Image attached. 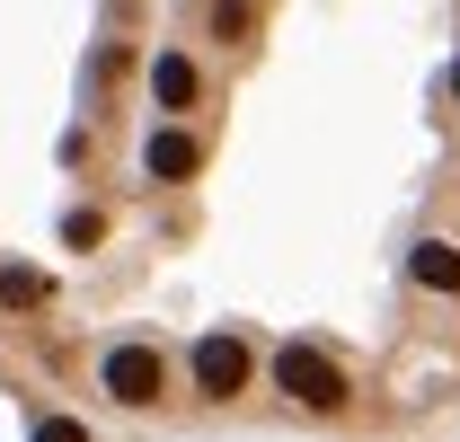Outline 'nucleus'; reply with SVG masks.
<instances>
[{
    "label": "nucleus",
    "mask_w": 460,
    "mask_h": 442,
    "mask_svg": "<svg viewBox=\"0 0 460 442\" xmlns=\"http://www.w3.org/2000/svg\"><path fill=\"white\" fill-rule=\"evenodd\" d=\"M169 389V363L151 354V345H115L107 354V398H124V407H151Z\"/></svg>",
    "instance_id": "f257e3e1"
},
{
    "label": "nucleus",
    "mask_w": 460,
    "mask_h": 442,
    "mask_svg": "<svg viewBox=\"0 0 460 442\" xmlns=\"http://www.w3.org/2000/svg\"><path fill=\"white\" fill-rule=\"evenodd\" d=\"M284 389L301 398V407H345V381H337V363L328 354H310V345H284Z\"/></svg>",
    "instance_id": "f03ea898"
},
{
    "label": "nucleus",
    "mask_w": 460,
    "mask_h": 442,
    "mask_svg": "<svg viewBox=\"0 0 460 442\" xmlns=\"http://www.w3.org/2000/svg\"><path fill=\"white\" fill-rule=\"evenodd\" d=\"M195 381H204V398H239V381H248L239 336H204V345H195Z\"/></svg>",
    "instance_id": "7ed1b4c3"
},
{
    "label": "nucleus",
    "mask_w": 460,
    "mask_h": 442,
    "mask_svg": "<svg viewBox=\"0 0 460 442\" xmlns=\"http://www.w3.org/2000/svg\"><path fill=\"white\" fill-rule=\"evenodd\" d=\"M416 283H434V292H460V248L425 239V248H416Z\"/></svg>",
    "instance_id": "20e7f679"
},
{
    "label": "nucleus",
    "mask_w": 460,
    "mask_h": 442,
    "mask_svg": "<svg viewBox=\"0 0 460 442\" xmlns=\"http://www.w3.org/2000/svg\"><path fill=\"white\" fill-rule=\"evenodd\" d=\"M151 89H160L169 107H186V98H195V71H186L177 54H160V71H151Z\"/></svg>",
    "instance_id": "39448f33"
},
{
    "label": "nucleus",
    "mask_w": 460,
    "mask_h": 442,
    "mask_svg": "<svg viewBox=\"0 0 460 442\" xmlns=\"http://www.w3.org/2000/svg\"><path fill=\"white\" fill-rule=\"evenodd\" d=\"M151 168H160V177H186V168H195V142H186V133H160V142H151Z\"/></svg>",
    "instance_id": "423d86ee"
},
{
    "label": "nucleus",
    "mask_w": 460,
    "mask_h": 442,
    "mask_svg": "<svg viewBox=\"0 0 460 442\" xmlns=\"http://www.w3.org/2000/svg\"><path fill=\"white\" fill-rule=\"evenodd\" d=\"M36 442H80V425H45V434H36Z\"/></svg>",
    "instance_id": "0eeeda50"
},
{
    "label": "nucleus",
    "mask_w": 460,
    "mask_h": 442,
    "mask_svg": "<svg viewBox=\"0 0 460 442\" xmlns=\"http://www.w3.org/2000/svg\"><path fill=\"white\" fill-rule=\"evenodd\" d=\"M452 89H460V71H452Z\"/></svg>",
    "instance_id": "6e6552de"
}]
</instances>
